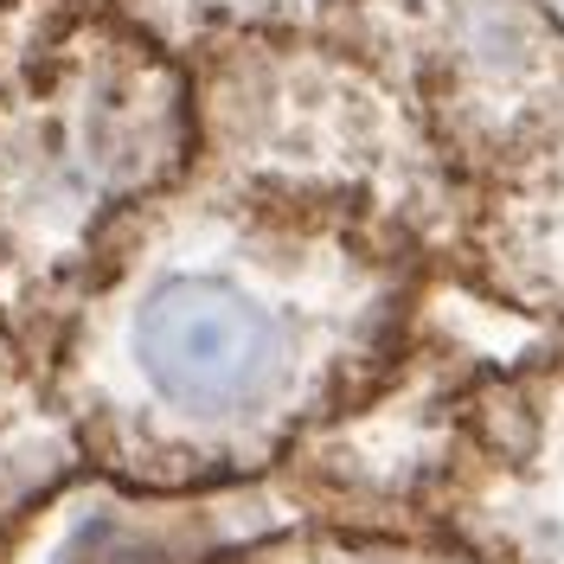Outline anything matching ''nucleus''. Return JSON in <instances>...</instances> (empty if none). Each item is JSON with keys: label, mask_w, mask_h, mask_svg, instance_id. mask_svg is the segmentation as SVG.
I'll use <instances>...</instances> for the list:
<instances>
[{"label": "nucleus", "mask_w": 564, "mask_h": 564, "mask_svg": "<svg viewBox=\"0 0 564 564\" xmlns=\"http://www.w3.org/2000/svg\"><path fill=\"white\" fill-rule=\"evenodd\" d=\"M372 33L462 161L513 167L564 129V33L539 0H379Z\"/></svg>", "instance_id": "1"}, {"label": "nucleus", "mask_w": 564, "mask_h": 564, "mask_svg": "<svg viewBox=\"0 0 564 564\" xmlns=\"http://www.w3.org/2000/svg\"><path fill=\"white\" fill-rule=\"evenodd\" d=\"M129 347L148 391L193 423H270L308 379L302 315L225 270L154 282Z\"/></svg>", "instance_id": "2"}, {"label": "nucleus", "mask_w": 564, "mask_h": 564, "mask_svg": "<svg viewBox=\"0 0 564 564\" xmlns=\"http://www.w3.org/2000/svg\"><path fill=\"white\" fill-rule=\"evenodd\" d=\"M488 250L507 263L513 295L564 308V129L513 161V180L488 212Z\"/></svg>", "instance_id": "3"}, {"label": "nucleus", "mask_w": 564, "mask_h": 564, "mask_svg": "<svg viewBox=\"0 0 564 564\" xmlns=\"http://www.w3.org/2000/svg\"><path fill=\"white\" fill-rule=\"evenodd\" d=\"M539 430L513 449L520 462H532V513H507V539H527L532 564H564V391L532 404Z\"/></svg>", "instance_id": "4"}]
</instances>
